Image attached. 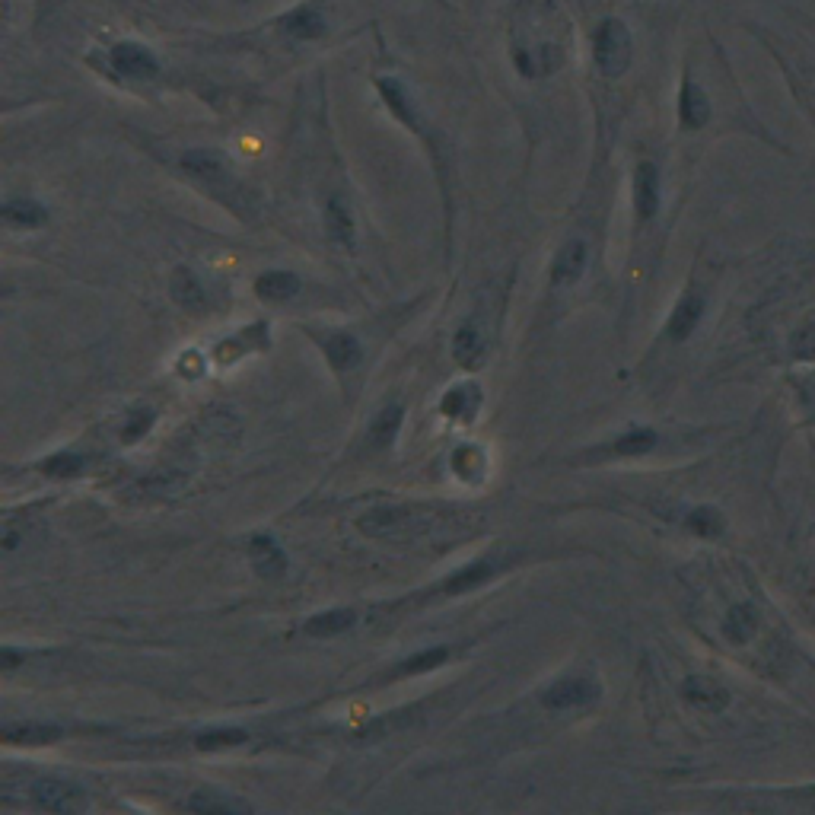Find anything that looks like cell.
<instances>
[{
  "label": "cell",
  "instance_id": "cell-28",
  "mask_svg": "<svg viewBox=\"0 0 815 815\" xmlns=\"http://www.w3.org/2000/svg\"><path fill=\"white\" fill-rule=\"evenodd\" d=\"M185 806L192 812H249V803L233 800V796H220L214 790H198Z\"/></svg>",
  "mask_w": 815,
  "mask_h": 815
},
{
  "label": "cell",
  "instance_id": "cell-7",
  "mask_svg": "<svg viewBox=\"0 0 815 815\" xmlns=\"http://www.w3.org/2000/svg\"><path fill=\"white\" fill-rule=\"evenodd\" d=\"M596 698H599V685L593 679L574 675V679H561L558 685H551L542 701H545L548 710H570V707L593 704Z\"/></svg>",
  "mask_w": 815,
  "mask_h": 815
},
{
  "label": "cell",
  "instance_id": "cell-1",
  "mask_svg": "<svg viewBox=\"0 0 815 815\" xmlns=\"http://www.w3.org/2000/svg\"><path fill=\"white\" fill-rule=\"evenodd\" d=\"M570 55V29L551 0H519L510 23V61L523 80L558 74Z\"/></svg>",
  "mask_w": 815,
  "mask_h": 815
},
{
  "label": "cell",
  "instance_id": "cell-15",
  "mask_svg": "<svg viewBox=\"0 0 815 815\" xmlns=\"http://www.w3.org/2000/svg\"><path fill=\"white\" fill-rule=\"evenodd\" d=\"M249 551H252V561H255V570L262 577H281L284 574V567H287V558H284V551L281 545H277L271 535H255V539L249 542Z\"/></svg>",
  "mask_w": 815,
  "mask_h": 815
},
{
  "label": "cell",
  "instance_id": "cell-4",
  "mask_svg": "<svg viewBox=\"0 0 815 815\" xmlns=\"http://www.w3.org/2000/svg\"><path fill=\"white\" fill-rule=\"evenodd\" d=\"M589 45H593V64L612 80L628 71L634 61L631 29L624 26V20H618V16H605V20H599Z\"/></svg>",
  "mask_w": 815,
  "mask_h": 815
},
{
  "label": "cell",
  "instance_id": "cell-24",
  "mask_svg": "<svg viewBox=\"0 0 815 815\" xmlns=\"http://www.w3.org/2000/svg\"><path fill=\"white\" fill-rule=\"evenodd\" d=\"M481 402V392L475 386H453L446 395H443V402H440V411L446 414V418H472L475 408Z\"/></svg>",
  "mask_w": 815,
  "mask_h": 815
},
{
  "label": "cell",
  "instance_id": "cell-17",
  "mask_svg": "<svg viewBox=\"0 0 815 815\" xmlns=\"http://www.w3.org/2000/svg\"><path fill=\"white\" fill-rule=\"evenodd\" d=\"M4 220L10 223V227L36 230V227H45V223H48V211L32 198H10L4 204Z\"/></svg>",
  "mask_w": 815,
  "mask_h": 815
},
{
  "label": "cell",
  "instance_id": "cell-16",
  "mask_svg": "<svg viewBox=\"0 0 815 815\" xmlns=\"http://www.w3.org/2000/svg\"><path fill=\"white\" fill-rule=\"evenodd\" d=\"M300 290V277L290 274V271H265L262 277L255 281V293L262 297L265 303H281V300H290L297 297Z\"/></svg>",
  "mask_w": 815,
  "mask_h": 815
},
{
  "label": "cell",
  "instance_id": "cell-2",
  "mask_svg": "<svg viewBox=\"0 0 815 815\" xmlns=\"http://www.w3.org/2000/svg\"><path fill=\"white\" fill-rule=\"evenodd\" d=\"M179 169L195 185L204 188V195H211L223 207H230V211L246 214V207H252V192L242 185V179H236V172L223 160V153L207 150V147L185 150L179 156Z\"/></svg>",
  "mask_w": 815,
  "mask_h": 815
},
{
  "label": "cell",
  "instance_id": "cell-9",
  "mask_svg": "<svg viewBox=\"0 0 815 815\" xmlns=\"http://www.w3.org/2000/svg\"><path fill=\"white\" fill-rule=\"evenodd\" d=\"M679 121L685 131H698L710 121V99L691 77L682 80V90H679Z\"/></svg>",
  "mask_w": 815,
  "mask_h": 815
},
{
  "label": "cell",
  "instance_id": "cell-11",
  "mask_svg": "<svg viewBox=\"0 0 815 815\" xmlns=\"http://www.w3.org/2000/svg\"><path fill=\"white\" fill-rule=\"evenodd\" d=\"M701 316H704V297H701V293L691 290V293H685V297H682L679 303H675L672 316H669V322H666V335H669L672 341H688V335L698 328Z\"/></svg>",
  "mask_w": 815,
  "mask_h": 815
},
{
  "label": "cell",
  "instance_id": "cell-21",
  "mask_svg": "<svg viewBox=\"0 0 815 815\" xmlns=\"http://www.w3.org/2000/svg\"><path fill=\"white\" fill-rule=\"evenodd\" d=\"M755 631H758V612H755V605L739 602V605H733L730 612H726L723 634L730 637L733 644H745V640H749Z\"/></svg>",
  "mask_w": 815,
  "mask_h": 815
},
{
  "label": "cell",
  "instance_id": "cell-30",
  "mask_svg": "<svg viewBox=\"0 0 815 815\" xmlns=\"http://www.w3.org/2000/svg\"><path fill=\"white\" fill-rule=\"evenodd\" d=\"M246 742V733L242 730H230V726H223V730H207L195 739V749L198 752H223V749H236V745Z\"/></svg>",
  "mask_w": 815,
  "mask_h": 815
},
{
  "label": "cell",
  "instance_id": "cell-35",
  "mask_svg": "<svg viewBox=\"0 0 815 815\" xmlns=\"http://www.w3.org/2000/svg\"><path fill=\"white\" fill-rule=\"evenodd\" d=\"M790 351H793V357H800V360H815V319L806 322L800 332L793 335Z\"/></svg>",
  "mask_w": 815,
  "mask_h": 815
},
{
  "label": "cell",
  "instance_id": "cell-32",
  "mask_svg": "<svg viewBox=\"0 0 815 815\" xmlns=\"http://www.w3.org/2000/svg\"><path fill=\"white\" fill-rule=\"evenodd\" d=\"M453 468H456L459 478L478 481L481 472H484V453L475 446H462V449H456V456H453Z\"/></svg>",
  "mask_w": 815,
  "mask_h": 815
},
{
  "label": "cell",
  "instance_id": "cell-19",
  "mask_svg": "<svg viewBox=\"0 0 815 815\" xmlns=\"http://www.w3.org/2000/svg\"><path fill=\"white\" fill-rule=\"evenodd\" d=\"M325 227L332 233V239H338L344 249H354L357 242V230H354V217L348 211V204L332 198L325 204Z\"/></svg>",
  "mask_w": 815,
  "mask_h": 815
},
{
  "label": "cell",
  "instance_id": "cell-33",
  "mask_svg": "<svg viewBox=\"0 0 815 815\" xmlns=\"http://www.w3.org/2000/svg\"><path fill=\"white\" fill-rule=\"evenodd\" d=\"M42 472L51 475V478H77L83 472V459L80 456H71V453H58L42 462Z\"/></svg>",
  "mask_w": 815,
  "mask_h": 815
},
{
  "label": "cell",
  "instance_id": "cell-29",
  "mask_svg": "<svg viewBox=\"0 0 815 815\" xmlns=\"http://www.w3.org/2000/svg\"><path fill=\"white\" fill-rule=\"evenodd\" d=\"M685 523H688L691 532L701 535V539H720L723 529H726V523H723V516H720L717 507H695V510L688 513Z\"/></svg>",
  "mask_w": 815,
  "mask_h": 815
},
{
  "label": "cell",
  "instance_id": "cell-37",
  "mask_svg": "<svg viewBox=\"0 0 815 815\" xmlns=\"http://www.w3.org/2000/svg\"><path fill=\"white\" fill-rule=\"evenodd\" d=\"M440 4H446V0H440Z\"/></svg>",
  "mask_w": 815,
  "mask_h": 815
},
{
  "label": "cell",
  "instance_id": "cell-3",
  "mask_svg": "<svg viewBox=\"0 0 815 815\" xmlns=\"http://www.w3.org/2000/svg\"><path fill=\"white\" fill-rule=\"evenodd\" d=\"M338 23V0H300L290 10L277 13L274 20L262 23L277 42L309 45L332 36Z\"/></svg>",
  "mask_w": 815,
  "mask_h": 815
},
{
  "label": "cell",
  "instance_id": "cell-12",
  "mask_svg": "<svg viewBox=\"0 0 815 815\" xmlns=\"http://www.w3.org/2000/svg\"><path fill=\"white\" fill-rule=\"evenodd\" d=\"M497 574V561H472V564H465L462 570H456L453 577H446L443 583H440V593L443 596H462V593H472V589H478V586H484L488 583L491 577Z\"/></svg>",
  "mask_w": 815,
  "mask_h": 815
},
{
  "label": "cell",
  "instance_id": "cell-34",
  "mask_svg": "<svg viewBox=\"0 0 815 815\" xmlns=\"http://www.w3.org/2000/svg\"><path fill=\"white\" fill-rule=\"evenodd\" d=\"M153 421H156V411H150V408H137V411H131L125 430H121V440H125V443H137V440H141L144 433L153 427Z\"/></svg>",
  "mask_w": 815,
  "mask_h": 815
},
{
  "label": "cell",
  "instance_id": "cell-23",
  "mask_svg": "<svg viewBox=\"0 0 815 815\" xmlns=\"http://www.w3.org/2000/svg\"><path fill=\"white\" fill-rule=\"evenodd\" d=\"M653 446H656V430H650V427H634V430H628V433H621V437L609 446V453H612V456L637 459V456H647Z\"/></svg>",
  "mask_w": 815,
  "mask_h": 815
},
{
  "label": "cell",
  "instance_id": "cell-26",
  "mask_svg": "<svg viewBox=\"0 0 815 815\" xmlns=\"http://www.w3.org/2000/svg\"><path fill=\"white\" fill-rule=\"evenodd\" d=\"M172 300H176L179 306H188V309H198L204 303V287L188 268H179L176 274H172Z\"/></svg>",
  "mask_w": 815,
  "mask_h": 815
},
{
  "label": "cell",
  "instance_id": "cell-31",
  "mask_svg": "<svg viewBox=\"0 0 815 815\" xmlns=\"http://www.w3.org/2000/svg\"><path fill=\"white\" fill-rule=\"evenodd\" d=\"M402 418H405V411H402V405H389V408H383V414H379V418L373 421V443H379V446H389L392 440H395V433L402 430Z\"/></svg>",
  "mask_w": 815,
  "mask_h": 815
},
{
  "label": "cell",
  "instance_id": "cell-27",
  "mask_svg": "<svg viewBox=\"0 0 815 815\" xmlns=\"http://www.w3.org/2000/svg\"><path fill=\"white\" fill-rule=\"evenodd\" d=\"M449 660V650L446 647H430V650H421V653H414L411 660H405L402 666H398L392 672V679H405V675H421V672H430V669H437Z\"/></svg>",
  "mask_w": 815,
  "mask_h": 815
},
{
  "label": "cell",
  "instance_id": "cell-5",
  "mask_svg": "<svg viewBox=\"0 0 815 815\" xmlns=\"http://www.w3.org/2000/svg\"><path fill=\"white\" fill-rule=\"evenodd\" d=\"M102 64H106L109 74H115L121 80H137V83L156 80L163 71L156 51L150 45H144V42H137V39L112 42L106 51H102Z\"/></svg>",
  "mask_w": 815,
  "mask_h": 815
},
{
  "label": "cell",
  "instance_id": "cell-36",
  "mask_svg": "<svg viewBox=\"0 0 815 815\" xmlns=\"http://www.w3.org/2000/svg\"><path fill=\"white\" fill-rule=\"evenodd\" d=\"M16 660H20V653H16L13 647H4V669H7V672H10V669H16V666H20V663H16Z\"/></svg>",
  "mask_w": 815,
  "mask_h": 815
},
{
  "label": "cell",
  "instance_id": "cell-8",
  "mask_svg": "<svg viewBox=\"0 0 815 815\" xmlns=\"http://www.w3.org/2000/svg\"><path fill=\"white\" fill-rule=\"evenodd\" d=\"M634 211L640 220H653L660 211V172L650 160L634 169Z\"/></svg>",
  "mask_w": 815,
  "mask_h": 815
},
{
  "label": "cell",
  "instance_id": "cell-14",
  "mask_svg": "<svg viewBox=\"0 0 815 815\" xmlns=\"http://www.w3.org/2000/svg\"><path fill=\"white\" fill-rule=\"evenodd\" d=\"M357 526L363 535H370V539H383V535H395L402 526H408V510H398V507H379V510H370L357 519Z\"/></svg>",
  "mask_w": 815,
  "mask_h": 815
},
{
  "label": "cell",
  "instance_id": "cell-25",
  "mask_svg": "<svg viewBox=\"0 0 815 815\" xmlns=\"http://www.w3.org/2000/svg\"><path fill=\"white\" fill-rule=\"evenodd\" d=\"M58 736H61V730L51 723H20V726H7L4 730V739L10 745H48Z\"/></svg>",
  "mask_w": 815,
  "mask_h": 815
},
{
  "label": "cell",
  "instance_id": "cell-6",
  "mask_svg": "<svg viewBox=\"0 0 815 815\" xmlns=\"http://www.w3.org/2000/svg\"><path fill=\"white\" fill-rule=\"evenodd\" d=\"M32 796H36L39 809H48V812H80L86 806L83 800V790L77 784H67V780H58V777H45L39 780L36 787H32Z\"/></svg>",
  "mask_w": 815,
  "mask_h": 815
},
{
  "label": "cell",
  "instance_id": "cell-22",
  "mask_svg": "<svg viewBox=\"0 0 815 815\" xmlns=\"http://www.w3.org/2000/svg\"><path fill=\"white\" fill-rule=\"evenodd\" d=\"M453 357L462 363V367H478L481 357H484V338L475 328V322H465L459 332H456V341H453Z\"/></svg>",
  "mask_w": 815,
  "mask_h": 815
},
{
  "label": "cell",
  "instance_id": "cell-10",
  "mask_svg": "<svg viewBox=\"0 0 815 815\" xmlns=\"http://www.w3.org/2000/svg\"><path fill=\"white\" fill-rule=\"evenodd\" d=\"M586 242L583 239H570L564 242V246L558 249V255H554V262H551V281L554 284H574L583 277L586 271Z\"/></svg>",
  "mask_w": 815,
  "mask_h": 815
},
{
  "label": "cell",
  "instance_id": "cell-20",
  "mask_svg": "<svg viewBox=\"0 0 815 815\" xmlns=\"http://www.w3.org/2000/svg\"><path fill=\"white\" fill-rule=\"evenodd\" d=\"M354 621H357V612H351V609H332V612L312 615V618L303 624V631H306L309 637H335V634H344V631H348Z\"/></svg>",
  "mask_w": 815,
  "mask_h": 815
},
{
  "label": "cell",
  "instance_id": "cell-13",
  "mask_svg": "<svg viewBox=\"0 0 815 815\" xmlns=\"http://www.w3.org/2000/svg\"><path fill=\"white\" fill-rule=\"evenodd\" d=\"M685 701L698 710H710V714H717L726 704H730V695H726V688L714 679H704V675H691L685 682Z\"/></svg>",
  "mask_w": 815,
  "mask_h": 815
},
{
  "label": "cell",
  "instance_id": "cell-18",
  "mask_svg": "<svg viewBox=\"0 0 815 815\" xmlns=\"http://www.w3.org/2000/svg\"><path fill=\"white\" fill-rule=\"evenodd\" d=\"M322 344V351H325V357H328V363H332L335 370H348V367H354V363L360 360V341L354 338V335H348V332H335V335H328V338H322L319 341Z\"/></svg>",
  "mask_w": 815,
  "mask_h": 815
}]
</instances>
